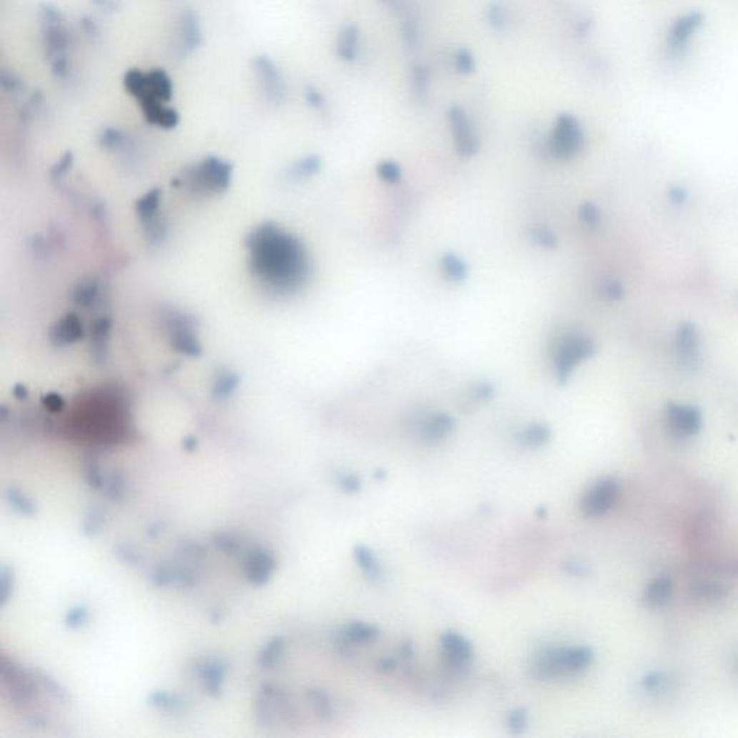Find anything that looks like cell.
I'll use <instances>...</instances> for the list:
<instances>
[{
  "label": "cell",
  "instance_id": "obj_12",
  "mask_svg": "<svg viewBox=\"0 0 738 738\" xmlns=\"http://www.w3.org/2000/svg\"><path fill=\"white\" fill-rule=\"evenodd\" d=\"M44 25V45H45V54L49 62L68 56V46L71 44L69 32L65 26L64 16L51 19V21H42Z\"/></svg>",
  "mask_w": 738,
  "mask_h": 738
},
{
  "label": "cell",
  "instance_id": "obj_9",
  "mask_svg": "<svg viewBox=\"0 0 738 738\" xmlns=\"http://www.w3.org/2000/svg\"><path fill=\"white\" fill-rule=\"evenodd\" d=\"M667 423L675 437L689 439L699 433L702 427V416L695 407L672 404L668 407Z\"/></svg>",
  "mask_w": 738,
  "mask_h": 738
},
{
  "label": "cell",
  "instance_id": "obj_41",
  "mask_svg": "<svg viewBox=\"0 0 738 738\" xmlns=\"http://www.w3.org/2000/svg\"><path fill=\"white\" fill-rule=\"evenodd\" d=\"M382 2L387 6H389V8L395 9V11H402L404 9V0H382Z\"/></svg>",
  "mask_w": 738,
  "mask_h": 738
},
{
  "label": "cell",
  "instance_id": "obj_1",
  "mask_svg": "<svg viewBox=\"0 0 738 738\" xmlns=\"http://www.w3.org/2000/svg\"><path fill=\"white\" fill-rule=\"evenodd\" d=\"M256 274L279 291L299 289L307 279L309 261L301 242L274 225L257 229L250 242Z\"/></svg>",
  "mask_w": 738,
  "mask_h": 738
},
{
  "label": "cell",
  "instance_id": "obj_34",
  "mask_svg": "<svg viewBox=\"0 0 738 738\" xmlns=\"http://www.w3.org/2000/svg\"><path fill=\"white\" fill-rule=\"evenodd\" d=\"M531 238L537 245L544 249H554L557 245V236L547 228H535L531 232Z\"/></svg>",
  "mask_w": 738,
  "mask_h": 738
},
{
  "label": "cell",
  "instance_id": "obj_4",
  "mask_svg": "<svg viewBox=\"0 0 738 738\" xmlns=\"http://www.w3.org/2000/svg\"><path fill=\"white\" fill-rule=\"evenodd\" d=\"M584 146V133L579 120L572 114L561 113L548 140L549 153L558 160H571Z\"/></svg>",
  "mask_w": 738,
  "mask_h": 738
},
{
  "label": "cell",
  "instance_id": "obj_23",
  "mask_svg": "<svg viewBox=\"0 0 738 738\" xmlns=\"http://www.w3.org/2000/svg\"><path fill=\"white\" fill-rule=\"evenodd\" d=\"M440 266H442V271H443L444 277L452 283H463L469 276L467 264L456 254H452V253L444 254L442 257Z\"/></svg>",
  "mask_w": 738,
  "mask_h": 738
},
{
  "label": "cell",
  "instance_id": "obj_16",
  "mask_svg": "<svg viewBox=\"0 0 738 738\" xmlns=\"http://www.w3.org/2000/svg\"><path fill=\"white\" fill-rule=\"evenodd\" d=\"M359 38L361 31L356 24L345 25L338 34L336 55L346 62L355 61L359 52Z\"/></svg>",
  "mask_w": 738,
  "mask_h": 738
},
{
  "label": "cell",
  "instance_id": "obj_3",
  "mask_svg": "<svg viewBox=\"0 0 738 738\" xmlns=\"http://www.w3.org/2000/svg\"><path fill=\"white\" fill-rule=\"evenodd\" d=\"M594 342L583 334H567L561 336L552 352L557 381L565 384L574 371L594 355Z\"/></svg>",
  "mask_w": 738,
  "mask_h": 738
},
{
  "label": "cell",
  "instance_id": "obj_11",
  "mask_svg": "<svg viewBox=\"0 0 738 738\" xmlns=\"http://www.w3.org/2000/svg\"><path fill=\"white\" fill-rule=\"evenodd\" d=\"M229 174L231 168L225 161L216 157H209L192 171L191 181L202 188L221 189L228 185Z\"/></svg>",
  "mask_w": 738,
  "mask_h": 738
},
{
  "label": "cell",
  "instance_id": "obj_29",
  "mask_svg": "<svg viewBox=\"0 0 738 738\" xmlns=\"http://www.w3.org/2000/svg\"><path fill=\"white\" fill-rule=\"evenodd\" d=\"M319 169H320V159L317 156H307L296 163L293 168V174L297 178H309V176H313L314 174H317Z\"/></svg>",
  "mask_w": 738,
  "mask_h": 738
},
{
  "label": "cell",
  "instance_id": "obj_5",
  "mask_svg": "<svg viewBox=\"0 0 738 738\" xmlns=\"http://www.w3.org/2000/svg\"><path fill=\"white\" fill-rule=\"evenodd\" d=\"M259 89L271 104H283L289 97V87L280 66L267 55H257L251 61Z\"/></svg>",
  "mask_w": 738,
  "mask_h": 738
},
{
  "label": "cell",
  "instance_id": "obj_13",
  "mask_svg": "<svg viewBox=\"0 0 738 738\" xmlns=\"http://www.w3.org/2000/svg\"><path fill=\"white\" fill-rule=\"evenodd\" d=\"M454 429L456 420L447 413L437 412L420 420L417 426V434L422 442L427 444H436L452 436Z\"/></svg>",
  "mask_w": 738,
  "mask_h": 738
},
{
  "label": "cell",
  "instance_id": "obj_39",
  "mask_svg": "<svg viewBox=\"0 0 738 738\" xmlns=\"http://www.w3.org/2000/svg\"><path fill=\"white\" fill-rule=\"evenodd\" d=\"M94 5H97L100 9H104V11H111L116 8V2L117 0H93Z\"/></svg>",
  "mask_w": 738,
  "mask_h": 738
},
{
  "label": "cell",
  "instance_id": "obj_20",
  "mask_svg": "<svg viewBox=\"0 0 738 738\" xmlns=\"http://www.w3.org/2000/svg\"><path fill=\"white\" fill-rule=\"evenodd\" d=\"M551 437H552V432H551L549 426L542 424V423H534V424H529L525 429H522L518 433L517 440L522 447L539 449V447L545 446L551 440Z\"/></svg>",
  "mask_w": 738,
  "mask_h": 738
},
{
  "label": "cell",
  "instance_id": "obj_40",
  "mask_svg": "<svg viewBox=\"0 0 738 738\" xmlns=\"http://www.w3.org/2000/svg\"><path fill=\"white\" fill-rule=\"evenodd\" d=\"M395 665H397V662H395V659H392V658H385V659H382V661L378 664L379 671H382V672L392 671V669L395 668Z\"/></svg>",
  "mask_w": 738,
  "mask_h": 738
},
{
  "label": "cell",
  "instance_id": "obj_22",
  "mask_svg": "<svg viewBox=\"0 0 738 738\" xmlns=\"http://www.w3.org/2000/svg\"><path fill=\"white\" fill-rule=\"evenodd\" d=\"M432 86V72L424 64H416L412 69V90L413 97L419 103H424L429 97Z\"/></svg>",
  "mask_w": 738,
  "mask_h": 738
},
{
  "label": "cell",
  "instance_id": "obj_21",
  "mask_svg": "<svg viewBox=\"0 0 738 738\" xmlns=\"http://www.w3.org/2000/svg\"><path fill=\"white\" fill-rule=\"evenodd\" d=\"M672 594V580L667 576L653 580L644 592V603L649 607L664 606Z\"/></svg>",
  "mask_w": 738,
  "mask_h": 738
},
{
  "label": "cell",
  "instance_id": "obj_14",
  "mask_svg": "<svg viewBox=\"0 0 738 738\" xmlns=\"http://www.w3.org/2000/svg\"><path fill=\"white\" fill-rule=\"evenodd\" d=\"M175 94V84L171 75L161 68H154L146 72V87L137 101L154 99L163 103H171Z\"/></svg>",
  "mask_w": 738,
  "mask_h": 738
},
{
  "label": "cell",
  "instance_id": "obj_7",
  "mask_svg": "<svg viewBox=\"0 0 738 738\" xmlns=\"http://www.w3.org/2000/svg\"><path fill=\"white\" fill-rule=\"evenodd\" d=\"M454 147L462 157H472L480 149V139L469 114L460 106H452L447 113Z\"/></svg>",
  "mask_w": 738,
  "mask_h": 738
},
{
  "label": "cell",
  "instance_id": "obj_33",
  "mask_svg": "<svg viewBox=\"0 0 738 738\" xmlns=\"http://www.w3.org/2000/svg\"><path fill=\"white\" fill-rule=\"evenodd\" d=\"M402 38L408 48H417L419 44V24L413 18H407L402 24Z\"/></svg>",
  "mask_w": 738,
  "mask_h": 738
},
{
  "label": "cell",
  "instance_id": "obj_27",
  "mask_svg": "<svg viewBox=\"0 0 738 738\" xmlns=\"http://www.w3.org/2000/svg\"><path fill=\"white\" fill-rule=\"evenodd\" d=\"M0 87H2V90L8 94H19L21 91H24L25 84L16 72L2 69V72H0Z\"/></svg>",
  "mask_w": 738,
  "mask_h": 738
},
{
  "label": "cell",
  "instance_id": "obj_15",
  "mask_svg": "<svg viewBox=\"0 0 738 738\" xmlns=\"http://www.w3.org/2000/svg\"><path fill=\"white\" fill-rule=\"evenodd\" d=\"M140 103V109L146 120L161 129H174L179 123V113L168 103H163L154 99H147Z\"/></svg>",
  "mask_w": 738,
  "mask_h": 738
},
{
  "label": "cell",
  "instance_id": "obj_31",
  "mask_svg": "<svg viewBox=\"0 0 738 738\" xmlns=\"http://www.w3.org/2000/svg\"><path fill=\"white\" fill-rule=\"evenodd\" d=\"M507 725L512 734H522L528 727V712L524 708L511 711L507 718Z\"/></svg>",
  "mask_w": 738,
  "mask_h": 738
},
{
  "label": "cell",
  "instance_id": "obj_18",
  "mask_svg": "<svg viewBox=\"0 0 738 738\" xmlns=\"http://www.w3.org/2000/svg\"><path fill=\"white\" fill-rule=\"evenodd\" d=\"M677 348H678V354H679L681 359L685 364L691 365L698 361L699 341H698L697 331L691 324L682 326L679 329L678 338H677Z\"/></svg>",
  "mask_w": 738,
  "mask_h": 738
},
{
  "label": "cell",
  "instance_id": "obj_24",
  "mask_svg": "<svg viewBox=\"0 0 738 738\" xmlns=\"http://www.w3.org/2000/svg\"><path fill=\"white\" fill-rule=\"evenodd\" d=\"M701 22V15L699 14H694V15H688L685 16L684 19H681L674 28H672V32H671V44L674 45H679V44H684L691 32L699 25Z\"/></svg>",
  "mask_w": 738,
  "mask_h": 738
},
{
  "label": "cell",
  "instance_id": "obj_26",
  "mask_svg": "<svg viewBox=\"0 0 738 738\" xmlns=\"http://www.w3.org/2000/svg\"><path fill=\"white\" fill-rule=\"evenodd\" d=\"M486 19L487 24L498 32H504L507 29L508 24V12L507 9L499 4H492L489 5L486 11Z\"/></svg>",
  "mask_w": 738,
  "mask_h": 738
},
{
  "label": "cell",
  "instance_id": "obj_8",
  "mask_svg": "<svg viewBox=\"0 0 738 738\" xmlns=\"http://www.w3.org/2000/svg\"><path fill=\"white\" fill-rule=\"evenodd\" d=\"M440 649L446 665L456 671L469 668L474 658L473 644L454 630H447L440 636Z\"/></svg>",
  "mask_w": 738,
  "mask_h": 738
},
{
  "label": "cell",
  "instance_id": "obj_36",
  "mask_svg": "<svg viewBox=\"0 0 738 738\" xmlns=\"http://www.w3.org/2000/svg\"><path fill=\"white\" fill-rule=\"evenodd\" d=\"M580 216H582L583 222L589 226H596L600 221L599 209L593 204H584L580 209Z\"/></svg>",
  "mask_w": 738,
  "mask_h": 738
},
{
  "label": "cell",
  "instance_id": "obj_38",
  "mask_svg": "<svg viewBox=\"0 0 738 738\" xmlns=\"http://www.w3.org/2000/svg\"><path fill=\"white\" fill-rule=\"evenodd\" d=\"M81 25H83V28L86 29V32H87L89 35H94V36H97V35H99V28H97L96 22H94L93 19L86 18V19L81 21Z\"/></svg>",
  "mask_w": 738,
  "mask_h": 738
},
{
  "label": "cell",
  "instance_id": "obj_17",
  "mask_svg": "<svg viewBox=\"0 0 738 738\" xmlns=\"http://www.w3.org/2000/svg\"><path fill=\"white\" fill-rule=\"evenodd\" d=\"M339 637L348 644H369L379 637V629L375 624L365 622H352L342 627Z\"/></svg>",
  "mask_w": 738,
  "mask_h": 738
},
{
  "label": "cell",
  "instance_id": "obj_28",
  "mask_svg": "<svg viewBox=\"0 0 738 738\" xmlns=\"http://www.w3.org/2000/svg\"><path fill=\"white\" fill-rule=\"evenodd\" d=\"M377 175L387 184H397L401 179V168L394 160H382L377 166Z\"/></svg>",
  "mask_w": 738,
  "mask_h": 738
},
{
  "label": "cell",
  "instance_id": "obj_37",
  "mask_svg": "<svg viewBox=\"0 0 738 738\" xmlns=\"http://www.w3.org/2000/svg\"><path fill=\"white\" fill-rule=\"evenodd\" d=\"M339 483H341L342 489L345 492H349V494H355V492H358L361 489V479L354 473H348V474L342 476Z\"/></svg>",
  "mask_w": 738,
  "mask_h": 738
},
{
  "label": "cell",
  "instance_id": "obj_25",
  "mask_svg": "<svg viewBox=\"0 0 738 738\" xmlns=\"http://www.w3.org/2000/svg\"><path fill=\"white\" fill-rule=\"evenodd\" d=\"M55 334H56V341L71 342L83 335V326H81L79 320L75 316H68L58 324Z\"/></svg>",
  "mask_w": 738,
  "mask_h": 738
},
{
  "label": "cell",
  "instance_id": "obj_19",
  "mask_svg": "<svg viewBox=\"0 0 738 738\" xmlns=\"http://www.w3.org/2000/svg\"><path fill=\"white\" fill-rule=\"evenodd\" d=\"M354 558L358 568L362 571V574L368 580L379 582L382 579V567L369 547L356 545L354 548Z\"/></svg>",
  "mask_w": 738,
  "mask_h": 738
},
{
  "label": "cell",
  "instance_id": "obj_6",
  "mask_svg": "<svg viewBox=\"0 0 738 738\" xmlns=\"http://www.w3.org/2000/svg\"><path fill=\"white\" fill-rule=\"evenodd\" d=\"M620 484L613 477L596 482L582 498V512L587 518H597L607 514L619 498Z\"/></svg>",
  "mask_w": 738,
  "mask_h": 738
},
{
  "label": "cell",
  "instance_id": "obj_2",
  "mask_svg": "<svg viewBox=\"0 0 738 738\" xmlns=\"http://www.w3.org/2000/svg\"><path fill=\"white\" fill-rule=\"evenodd\" d=\"M594 653L587 646H555L542 649L534 659L532 674L541 682L574 678L590 668Z\"/></svg>",
  "mask_w": 738,
  "mask_h": 738
},
{
  "label": "cell",
  "instance_id": "obj_35",
  "mask_svg": "<svg viewBox=\"0 0 738 738\" xmlns=\"http://www.w3.org/2000/svg\"><path fill=\"white\" fill-rule=\"evenodd\" d=\"M304 99H306L307 104L314 110H323L326 107V100H324L323 93L319 89H316L314 86H307L304 89Z\"/></svg>",
  "mask_w": 738,
  "mask_h": 738
},
{
  "label": "cell",
  "instance_id": "obj_30",
  "mask_svg": "<svg viewBox=\"0 0 738 738\" xmlns=\"http://www.w3.org/2000/svg\"><path fill=\"white\" fill-rule=\"evenodd\" d=\"M454 66H456L457 72H460L463 75H469L476 69V59L467 48H460L454 54Z\"/></svg>",
  "mask_w": 738,
  "mask_h": 738
},
{
  "label": "cell",
  "instance_id": "obj_10",
  "mask_svg": "<svg viewBox=\"0 0 738 738\" xmlns=\"http://www.w3.org/2000/svg\"><path fill=\"white\" fill-rule=\"evenodd\" d=\"M204 44V31L199 15L195 11H184L178 26V51L182 56L192 55Z\"/></svg>",
  "mask_w": 738,
  "mask_h": 738
},
{
  "label": "cell",
  "instance_id": "obj_32",
  "mask_svg": "<svg viewBox=\"0 0 738 738\" xmlns=\"http://www.w3.org/2000/svg\"><path fill=\"white\" fill-rule=\"evenodd\" d=\"M494 392H495L494 385H492V384H487V382H479L477 385H474V387L470 389L467 401H469V402H472L473 405L480 404V402H486V401H489L492 397H494Z\"/></svg>",
  "mask_w": 738,
  "mask_h": 738
}]
</instances>
